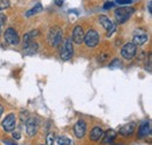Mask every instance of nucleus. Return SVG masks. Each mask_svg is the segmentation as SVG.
<instances>
[{
    "mask_svg": "<svg viewBox=\"0 0 152 145\" xmlns=\"http://www.w3.org/2000/svg\"><path fill=\"white\" fill-rule=\"evenodd\" d=\"M38 47V43L34 41L26 42V43H23V53L26 55H33L34 53H37Z\"/></svg>",
    "mask_w": 152,
    "mask_h": 145,
    "instance_id": "4468645a",
    "label": "nucleus"
},
{
    "mask_svg": "<svg viewBox=\"0 0 152 145\" xmlns=\"http://www.w3.org/2000/svg\"><path fill=\"white\" fill-rule=\"evenodd\" d=\"M136 127H137L136 122H130V123H128V124H125V125H123V127H121L119 133L122 136H124V137H130V136H132L133 133H134Z\"/></svg>",
    "mask_w": 152,
    "mask_h": 145,
    "instance_id": "f8f14e48",
    "label": "nucleus"
},
{
    "mask_svg": "<svg viewBox=\"0 0 152 145\" xmlns=\"http://www.w3.org/2000/svg\"><path fill=\"white\" fill-rule=\"evenodd\" d=\"M46 143H47V145H54L55 138H54V135H53V133H48V135H47V137H46Z\"/></svg>",
    "mask_w": 152,
    "mask_h": 145,
    "instance_id": "412c9836",
    "label": "nucleus"
},
{
    "mask_svg": "<svg viewBox=\"0 0 152 145\" xmlns=\"http://www.w3.org/2000/svg\"><path fill=\"white\" fill-rule=\"evenodd\" d=\"M39 35H40V32H39L38 29L31 31L29 33L25 34V36H23V43L29 42V41H34V39H35V37H38Z\"/></svg>",
    "mask_w": 152,
    "mask_h": 145,
    "instance_id": "a211bd4d",
    "label": "nucleus"
},
{
    "mask_svg": "<svg viewBox=\"0 0 152 145\" xmlns=\"http://www.w3.org/2000/svg\"><path fill=\"white\" fill-rule=\"evenodd\" d=\"M105 60H108V54H103L101 55V57H98V61L99 62H104Z\"/></svg>",
    "mask_w": 152,
    "mask_h": 145,
    "instance_id": "b1692460",
    "label": "nucleus"
},
{
    "mask_svg": "<svg viewBox=\"0 0 152 145\" xmlns=\"http://www.w3.org/2000/svg\"><path fill=\"white\" fill-rule=\"evenodd\" d=\"M41 10H42V6H41V4H38L35 7H33L31 11H28L27 13H26V15L27 17H31V15H34V14H37L39 12H41Z\"/></svg>",
    "mask_w": 152,
    "mask_h": 145,
    "instance_id": "6ab92c4d",
    "label": "nucleus"
},
{
    "mask_svg": "<svg viewBox=\"0 0 152 145\" xmlns=\"http://www.w3.org/2000/svg\"><path fill=\"white\" fill-rule=\"evenodd\" d=\"M57 145H72V141L64 136H61L57 138Z\"/></svg>",
    "mask_w": 152,
    "mask_h": 145,
    "instance_id": "aec40b11",
    "label": "nucleus"
},
{
    "mask_svg": "<svg viewBox=\"0 0 152 145\" xmlns=\"http://www.w3.org/2000/svg\"><path fill=\"white\" fill-rule=\"evenodd\" d=\"M148 7H149V12H150V13H151V1H150V2H149V6H148Z\"/></svg>",
    "mask_w": 152,
    "mask_h": 145,
    "instance_id": "c85d7f7f",
    "label": "nucleus"
},
{
    "mask_svg": "<svg viewBox=\"0 0 152 145\" xmlns=\"http://www.w3.org/2000/svg\"><path fill=\"white\" fill-rule=\"evenodd\" d=\"M6 21H7V17L0 12V26L5 25V23H6Z\"/></svg>",
    "mask_w": 152,
    "mask_h": 145,
    "instance_id": "5701e85b",
    "label": "nucleus"
},
{
    "mask_svg": "<svg viewBox=\"0 0 152 145\" xmlns=\"http://www.w3.org/2000/svg\"><path fill=\"white\" fill-rule=\"evenodd\" d=\"M98 22H99V23L102 25V27H103V28L107 31L108 36L111 35V33L114 32V29H115L113 21L108 18L107 15H99V17H98Z\"/></svg>",
    "mask_w": 152,
    "mask_h": 145,
    "instance_id": "1a4fd4ad",
    "label": "nucleus"
},
{
    "mask_svg": "<svg viewBox=\"0 0 152 145\" xmlns=\"http://www.w3.org/2000/svg\"><path fill=\"white\" fill-rule=\"evenodd\" d=\"M117 137V131H115L114 129H109V130H107L104 133H103V141H102V143L103 144H110V143H113L115 141V138Z\"/></svg>",
    "mask_w": 152,
    "mask_h": 145,
    "instance_id": "ddd939ff",
    "label": "nucleus"
},
{
    "mask_svg": "<svg viewBox=\"0 0 152 145\" xmlns=\"http://www.w3.org/2000/svg\"><path fill=\"white\" fill-rule=\"evenodd\" d=\"M103 133H104V131H103V129L101 127H93V130L90 131V141H93V142H98V141L103 137Z\"/></svg>",
    "mask_w": 152,
    "mask_h": 145,
    "instance_id": "2eb2a0df",
    "label": "nucleus"
},
{
    "mask_svg": "<svg viewBox=\"0 0 152 145\" xmlns=\"http://www.w3.org/2000/svg\"><path fill=\"white\" fill-rule=\"evenodd\" d=\"M1 125H2V129L6 132H12L14 130L15 125H17V116H15V114H13V112L8 114L4 118V121L1 122Z\"/></svg>",
    "mask_w": 152,
    "mask_h": 145,
    "instance_id": "423d86ee",
    "label": "nucleus"
},
{
    "mask_svg": "<svg viewBox=\"0 0 152 145\" xmlns=\"http://www.w3.org/2000/svg\"><path fill=\"white\" fill-rule=\"evenodd\" d=\"M2 112H4V107L0 104V117H1V115H2Z\"/></svg>",
    "mask_w": 152,
    "mask_h": 145,
    "instance_id": "cd10ccee",
    "label": "nucleus"
},
{
    "mask_svg": "<svg viewBox=\"0 0 152 145\" xmlns=\"http://www.w3.org/2000/svg\"><path fill=\"white\" fill-rule=\"evenodd\" d=\"M149 133H150V124H149V122H143L138 127V137L142 138V137H145Z\"/></svg>",
    "mask_w": 152,
    "mask_h": 145,
    "instance_id": "f3484780",
    "label": "nucleus"
},
{
    "mask_svg": "<svg viewBox=\"0 0 152 145\" xmlns=\"http://www.w3.org/2000/svg\"><path fill=\"white\" fill-rule=\"evenodd\" d=\"M137 53V46L133 45L132 42H128L125 43L122 49H121V55L125 59V60H131L134 57V55Z\"/></svg>",
    "mask_w": 152,
    "mask_h": 145,
    "instance_id": "0eeeda50",
    "label": "nucleus"
},
{
    "mask_svg": "<svg viewBox=\"0 0 152 145\" xmlns=\"http://www.w3.org/2000/svg\"><path fill=\"white\" fill-rule=\"evenodd\" d=\"M62 36H63L62 29L60 27L55 26V27H52L49 29L47 40H48V42H49V45L52 47H55L56 48V47H58L61 45V42H62Z\"/></svg>",
    "mask_w": 152,
    "mask_h": 145,
    "instance_id": "f257e3e1",
    "label": "nucleus"
},
{
    "mask_svg": "<svg viewBox=\"0 0 152 145\" xmlns=\"http://www.w3.org/2000/svg\"><path fill=\"white\" fill-rule=\"evenodd\" d=\"M0 35H1V26H0Z\"/></svg>",
    "mask_w": 152,
    "mask_h": 145,
    "instance_id": "c756f323",
    "label": "nucleus"
},
{
    "mask_svg": "<svg viewBox=\"0 0 152 145\" xmlns=\"http://www.w3.org/2000/svg\"><path fill=\"white\" fill-rule=\"evenodd\" d=\"M10 7V0H0V12Z\"/></svg>",
    "mask_w": 152,
    "mask_h": 145,
    "instance_id": "4be33fe9",
    "label": "nucleus"
},
{
    "mask_svg": "<svg viewBox=\"0 0 152 145\" xmlns=\"http://www.w3.org/2000/svg\"><path fill=\"white\" fill-rule=\"evenodd\" d=\"M116 2H117V4H130L131 0H117Z\"/></svg>",
    "mask_w": 152,
    "mask_h": 145,
    "instance_id": "a878e982",
    "label": "nucleus"
},
{
    "mask_svg": "<svg viewBox=\"0 0 152 145\" xmlns=\"http://www.w3.org/2000/svg\"><path fill=\"white\" fill-rule=\"evenodd\" d=\"M84 40V31H83V27L77 25L74 27L73 29V37H72V41L76 43V45H81Z\"/></svg>",
    "mask_w": 152,
    "mask_h": 145,
    "instance_id": "9d476101",
    "label": "nucleus"
},
{
    "mask_svg": "<svg viewBox=\"0 0 152 145\" xmlns=\"http://www.w3.org/2000/svg\"><path fill=\"white\" fill-rule=\"evenodd\" d=\"M113 6H114V2H107V4L104 5V10H108V8L113 7Z\"/></svg>",
    "mask_w": 152,
    "mask_h": 145,
    "instance_id": "393cba45",
    "label": "nucleus"
},
{
    "mask_svg": "<svg viewBox=\"0 0 152 145\" xmlns=\"http://www.w3.org/2000/svg\"><path fill=\"white\" fill-rule=\"evenodd\" d=\"M87 133V124L83 119H80L77 121L74 125V135H75L77 138H83L84 135Z\"/></svg>",
    "mask_w": 152,
    "mask_h": 145,
    "instance_id": "9b49d317",
    "label": "nucleus"
},
{
    "mask_svg": "<svg viewBox=\"0 0 152 145\" xmlns=\"http://www.w3.org/2000/svg\"><path fill=\"white\" fill-rule=\"evenodd\" d=\"M13 138H14V139H19V138H20L19 132H14V133H13Z\"/></svg>",
    "mask_w": 152,
    "mask_h": 145,
    "instance_id": "bb28decb",
    "label": "nucleus"
},
{
    "mask_svg": "<svg viewBox=\"0 0 152 145\" xmlns=\"http://www.w3.org/2000/svg\"><path fill=\"white\" fill-rule=\"evenodd\" d=\"M83 42L87 45L89 48H95L99 42V34L95 29H89L87 33H84V40Z\"/></svg>",
    "mask_w": 152,
    "mask_h": 145,
    "instance_id": "20e7f679",
    "label": "nucleus"
},
{
    "mask_svg": "<svg viewBox=\"0 0 152 145\" xmlns=\"http://www.w3.org/2000/svg\"><path fill=\"white\" fill-rule=\"evenodd\" d=\"M4 39L5 41L8 43V45H12V46H17L20 42V37L18 32L13 28V27H10L5 31L4 33Z\"/></svg>",
    "mask_w": 152,
    "mask_h": 145,
    "instance_id": "39448f33",
    "label": "nucleus"
},
{
    "mask_svg": "<svg viewBox=\"0 0 152 145\" xmlns=\"http://www.w3.org/2000/svg\"><path fill=\"white\" fill-rule=\"evenodd\" d=\"M74 54V47H73V41L70 37L66 39L63 46H62V49H61V53H60V57L61 60L63 61H69Z\"/></svg>",
    "mask_w": 152,
    "mask_h": 145,
    "instance_id": "7ed1b4c3",
    "label": "nucleus"
},
{
    "mask_svg": "<svg viewBox=\"0 0 152 145\" xmlns=\"http://www.w3.org/2000/svg\"><path fill=\"white\" fill-rule=\"evenodd\" d=\"M148 34L145 33H136L132 37V43L136 46H142L148 41Z\"/></svg>",
    "mask_w": 152,
    "mask_h": 145,
    "instance_id": "dca6fc26",
    "label": "nucleus"
},
{
    "mask_svg": "<svg viewBox=\"0 0 152 145\" xmlns=\"http://www.w3.org/2000/svg\"><path fill=\"white\" fill-rule=\"evenodd\" d=\"M134 10L132 7H119L115 11V18L118 23H124L125 21H128L131 18L133 14Z\"/></svg>",
    "mask_w": 152,
    "mask_h": 145,
    "instance_id": "f03ea898",
    "label": "nucleus"
},
{
    "mask_svg": "<svg viewBox=\"0 0 152 145\" xmlns=\"http://www.w3.org/2000/svg\"><path fill=\"white\" fill-rule=\"evenodd\" d=\"M39 130V122L37 118H28L26 121V133L29 136V137H33Z\"/></svg>",
    "mask_w": 152,
    "mask_h": 145,
    "instance_id": "6e6552de",
    "label": "nucleus"
}]
</instances>
